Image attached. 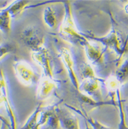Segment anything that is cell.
<instances>
[{
	"label": "cell",
	"instance_id": "6da1fadb",
	"mask_svg": "<svg viewBox=\"0 0 128 129\" xmlns=\"http://www.w3.org/2000/svg\"><path fill=\"white\" fill-rule=\"evenodd\" d=\"M64 15L59 25L60 37L66 42L76 46L84 47L89 42L83 34L79 31L74 21L71 7L69 2L64 3Z\"/></svg>",
	"mask_w": 128,
	"mask_h": 129
},
{
	"label": "cell",
	"instance_id": "7a4b0ae2",
	"mask_svg": "<svg viewBox=\"0 0 128 129\" xmlns=\"http://www.w3.org/2000/svg\"><path fill=\"white\" fill-rule=\"evenodd\" d=\"M59 119L57 108L39 104L35 109L21 129H42L52 128L54 129L59 126Z\"/></svg>",
	"mask_w": 128,
	"mask_h": 129
},
{
	"label": "cell",
	"instance_id": "3957f363",
	"mask_svg": "<svg viewBox=\"0 0 128 129\" xmlns=\"http://www.w3.org/2000/svg\"><path fill=\"white\" fill-rule=\"evenodd\" d=\"M15 76L21 84L26 87L33 86L38 82L39 78L29 63L23 60H16L13 63Z\"/></svg>",
	"mask_w": 128,
	"mask_h": 129
},
{
	"label": "cell",
	"instance_id": "277c9868",
	"mask_svg": "<svg viewBox=\"0 0 128 129\" xmlns=\"http://www.w3.org/2000/svg\"><path fill=\"white\" fill-rule=\"evenodd\" d=\"M58 56L67 70L73 85L77 89H78L79 81L78 76L77 74L76 63L71 50L64 46L59 47L58 50Z\"/></svg>",
	"mask_w": 128,
	"mask_h": 129
},
{
	"label": "cell",
	"instance_id": "5b68a950",
	"mask_svg": "<svg viewBox=\"0 0 128 129\" xmlns=\"http://www.w3.org/2000/svg\"><path fill=\"white\" fill-rule=\"evenodd\" d=\"M20 37L31 52H35L45 46V37L42 32L36 27H27L20 34Z\"/></svg>",
	"mask_w": 128,
	"mask_h": 129
},
{
	"label": "cell",
	"instance_id": "8992f818",
	"mask_svg": "<svg viewBox=\"0 0 128 129\" xmlns=\"http://www.w3.org/2000/svg\"><path fill=\"white\" fill-rule=\"evenodd\" d=\"M32 58L33 60L42 69V75L54 78V63L46 46L35 52H32Z\"/></svg>",
	"mask_w": 128,
	"mask_h": 129
},
{
	"label": "cell",
	"instance_id": "52a82bcc",
	"mask_svg": "<svg viewBox=\"0 0 128 129\" xmlns=\"http://www.w3.org/2000/svg\"><path fill=\"white\" fill-rule=\"evenodd\" d=\"M58 87V82L54 78L42 75L37 83L36 96L39 100H44L48 98Z\"/></svg>",
	"mask_w": 128,
	"mask_h": 129
},
{
	"label": "cell",
	"instance_id": "ba28073f",
	"mask_svg": "<svg viewBox=\"0 0 128 129\" xmlns=\"http://www.w3.org/2000/svg\"><path fill=\"white\" fill-rule=\"evenodd\" d=\"M83 34L89 39H91L95 42L100 43L106 47L114 50L117 53L121 52V40L116 30H112L108 35L103 37H96L91 35H86L84 33Z\"/></svg>",
	"mask_w": 128,
	"mask_h": 129
},
{
	"label": "cell",
	"instance_id": "9c48e42d",
	"mask_svg": "<svg viewBox=\"0 0 128 129\" xmlns=\"http://www.w3.org/2000/svg\"><path fill=\"white\" fill-rule=\"evenodd\" d=\"M86 58L90 64L93 66H101L104 62V50L101 46L89 41V42L84 47Z\"/></svg>",
	"mask_w": 128,
	"mask_h": 129
},
{
	"label": "cell",
	"instance_id": "30bf717a",
	"mask_svg": "<svg viewBox=\"0 0 128 129\" xmlns=\"http://www.w3.org/2000/svg\"><path fill=\"white\" fill-rule=\"evenodd\" d=\"M60 126L63 129H80L79 120L75 115L67 109L57 108Z\"/></svg>",
	"mask_w": 128,
	"mask_h": 129
},
{
	"label": "cell",
	"instance_id": "8fae6325",
	"mask_svg": "<svg viewBox=\"0 0 128 129\" xmlns=\"http://www.w3.org/2000/svg\"><path fill=\"white\" fill-rule=\"evenodd\" d=\"M101 89V81L95 78L83 79L79 82L78 90L86 95L95 98L98 97Z\"/></svg>",
	"mask_w": 128,
	"mask_h": 129
},
{
	"label": "cell",
	"instance_id": "7c38bea8",
	"mask_svg": "<svg viewBox=\"0 0 128 129\" xmlns=\"http://www.w3.org/2000/svg\"><path fill=\"white\" fill-rule=\"evenodd\" d=\"M12 19L9 10L7 7L0 8V31L5 34L8 35L11 31Z\"/></svg>",
	"mask_w": 128,
	"mask_h": 129
},
{
	"label": "cell",
	"instance_id": "4fadbf2b",
	"mask_svg": "<svg viewBox=\"0 0 128 129\" xmlns=\"http://www.w3.org/2000/svg\"><path fill=\"white\" fill-rule=\"evenodd\" d=\"M42 19L45 25L51 29L58 27V17L54 8L52 6H47L42 12Z\"/></svg>",
	"mask_w": 128,
	"mask_h": 129
},
{
	"label": "cell",
	"instance_id": "5bb4252c",
	"mask_svg": "<svg viewBox=\"0 0 128 129\" xmlns=\"http://www.w3.org/2000/svg\"><path fill=\"white\" fill-rule=\"evenodd\" d=\"M28 1H14L8 5V10H9L11 17L14 19L20 15L28 6Z\"/></svg>",
	"mask_w": 128,
	"mask_h": 129
},
{
	"label": "cell",
	"instance_id": "9a60e30c",
	"mask_svg": "<svg viewBox=\"0 0 128 129\" xmlns=\"http://www.w3.org/2000/svg\"><path fill=\"white\" fill-rule=\"evenodd\" d=\"M8 98V89L6 82L4 73L1 70L0 71V107L2 105H4L6 100ZM8 119L0 115V121L1 122H6Z\"/></svg>",
	"mask_w": 128,
	"mask_h": 129
},
{
	"label": "cell",
	"instance_id": "2e32d148",
	"mask_svg": "<svg viewBox=\"0 0 128 129\" xmlns=\"http://www.w3.org/2000/svg\"><path fill=\"white\" fill-rule=\"evenodd\" d=\"M76 65H78V70H79L78 71L79 72V74L81 77L83 79L97 77L95 72H94L93 68L90 63L81 60L79 61L78 64L76 63Z\"/></svg>",
	"mask_w": 128,
	"mask_h": 129
},
{
	"label": "cell",
	"instance_id": "e0dca14e",
	"mask_svg": "<svg viewBox=\"0 0 128 129\" xmlns=\"http://www.w3.org/2000/svg\"><path fill=\"white\" fill-rule=\"evenodd\" d=\"M15 50V47L10 43L0 44V60Z\"/></svg>",
	"mask_w": 128,
	"mask_h": 129
},
{
	"label": "cell",
	"instance_id": "ac0fdd59",
	"mask_svg": "<svg viewBox=\"0 0 128 129\" xmlns=\"http://www.w3.org/2000/svg\"><path fill=\"white\" fill-rule=\"evenodd\" d=\"M86 119H87V122H89L90 125H91V126L93 127V129H112L110 127L106 126L103 124L100 123L99 121H97L96 119H93L91 117H86Z\"/></svg>",
	"mask_w": 128,
	"mask_h": 129
},
{
	"label": "cell",
	"instance_id": "d6986e66",
	"mask_svg": "<svg viewBox=\"0 0 128 129\" xmlns=\"http://www.w3.org/2000/svg\"><path fill=\"white\" fill-rule=\"evenodd\" d=\"M0 129H10L9 121L8 120L6 122H1Z\"/></svg>",
	"mask_w": 128,
	"mask_h": 129
},
{
	"label": "cell",
	"instance_id": "ffe728a7",
	"mask_svg": "<svg viewBox=\"0 0 128 129\" xmlns=\"http://www.w3.org/2000/svg\"><path fill=\"white\" fill-rule=\"evenodd\" d=\"M125 109H126V111H127V113L128 115V102L126 104V107H125Z\"/></svg>",
	"mask_w": 128,
	"mask_h": 129
}]
</instances>
